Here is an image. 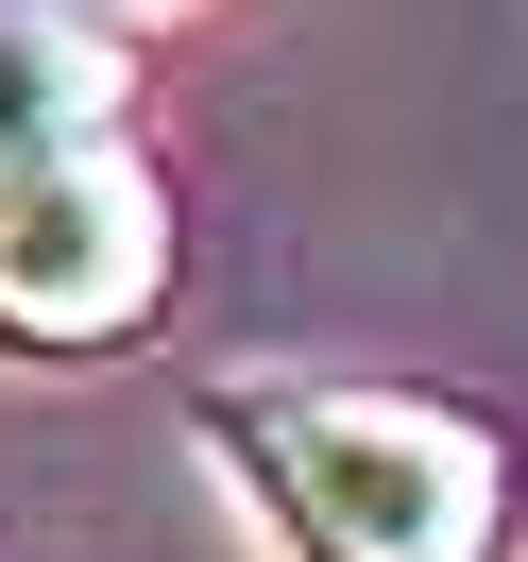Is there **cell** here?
Returning <instances> with one entry per match:
<instances>
[{"label": "cell", "instance_id": "obj_1", "mask_svg": "<svg viewBox=\"0 0 528 562\" xmlns=\"http://www.w3.org/2000/svg\"><path fill=\"white\" fill-rule=\"evenodd\" d=\"M205 460H239L256 528L290 562H494L512 546V443L392 375L205 392Z\"/></svg>", "mask_w": 528, "mask_h": 562}, {"label": "cell", "instance_id": "obj_2", "mask_svg": "<svg viewBox=\"0 0 528 562\" xmlns=\"http://www.w3.org/2000/svg\"><path fill=\"white\" fill-rule=\"evenodd\" d=\"M154 307H171V188L120 137L0 188V341L18 358H120Z\"/></svg>", "mask_w": 528, "mask_h": 562}, {"label": "cell", "instance_id": "obj_3", "mask_svg": "<svg viewBox=\"0 0 528 562\" xmlns=\"http://www.w3.org/2000/svg\"><path fill=\"white\" fill-rule=\"evenodd\" d=\"M120 35L103 18H18L0 0V188L18 171H52V154H103L120 137Z\"/></svg>", "mask_w": 528, "mask_h": 562}, {"label": "cell", "instance_id": "obj_4", "mask_svg": "<svg viewBox=\"0 0 528 562\" xmlns=\"http://www.w3.org/2000/svg\"><path fill=\"white\" fill-rule=\"evenodd\" d=\"M18 18H103V0H18Z\"/></svg>", "mask_w": 528, "mask_h": 562}]
</instances>
